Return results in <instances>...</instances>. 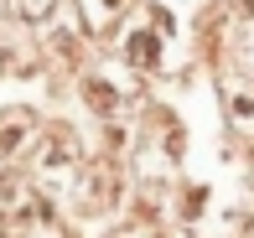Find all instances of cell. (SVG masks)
I'll use <instances>...</instances> for the list:
<instances>
[{
	"label": "cell",
	"mask_w": 254,
	"mask_h": 238,
	"mask_svg": "<svg viewBox=\"0 0 254 238\" xmlns=\"http://www.w3.org/2000/svg\"><path fill=\"white\" fill-rule=\"evenodd\" d=\"M234 119L239 124H254V94H234Z\"/></svg>",
	"instance_id": "cell-3"
},
{
	"label": "cell",
	"mask_w": 254,
	"mask_h": 238,
	"mask_svg": "<svg viewBox=\"0 0 254 238\" xmlns=\"http://www.w3.org/2000/svg\"><path fill=\"white\" fill-rule=\"evenodd\" d=\"M130 57L140 62V67H151V62H156V37H145V31H140V37H130Z\"/></svg>",
	"instance_id": "cell-2"
},
{
	"label": "cell",
	"mask_w": 254,
	"mask_h": 238,
	"mask_svg": "<svg viewBox=\"0 0 254 238\" xmlns=\"http://www.w3.org/2000/svg\"><path fill=\"white\" fill-rule=\"evenodd\" d=\"M83 5H88V26H94V31H109V21L120 16L130 0H83Z\"/></svg>",
	"instance_id": "cell-1"
}]
</instances>
